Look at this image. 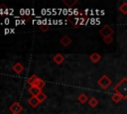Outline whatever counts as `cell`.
Returning <instances> with one entry per match:
<instances>
[{
	"instance_id": "obj_4",
	"label": "cell",
	"mask_w": 127,
	"mask_h": 114,
	"mask_svg": "<svg viewBox=\"0 0 127 114\" xmlns=\"http://www.w3.org/2000/svg\"><path fill=\"white\" fill-rule=\"evenodd\" d=\"M9 110L11 111L12 114H20L22 111H23V106L19 103V102H13L10 107H9Z\"/></svg>"
},
{
	"instance_id": "obj_13",
	"label": "cell",
	"mask_w": 127,
	"mask_h": 114,
	"mask_svg": "<svg viewBox=\"0 0 127 114\" xmlns=\"http://www.w3.org/2000/svg\"><path fill=\"white\" fill-rule=\"evenodd\" d=\"M111 100H112L114 103H119V102H120L121 100H123V99H122L121 95H119L118 93L114 92V93L111 95Z\"/></svg>"
},
{
	"instance_id": "obj_10",
	"label": "cell",
	"mask_w": 127,
	"mask_h": 114,
	"mask_svg": "<svg viewBox=\"0 0 127 114\" xmlns=\"http://www.w3.org/2000/svg\"><path fill=\"white\" fill-rule=\"evenodd\" d=\"M28 103H29V105H30L31 107H33V108H36V107L40 104V102L38 101V99H37L35 96H31V97L28 99Z\"/></svg>"
},
{
	"instance_id": "obj_19",
	"label": "cell",
	"mask_w": 127,
	"mask_h": 114,
	"mask_svg": "<svg viewBox=\"0 0 127 114\" xmlns=\"http://www.w3.org/2000/svg\"><path fill=\"white\" fill-rule=\"evenodd\" d=\"M7 12H8L7 6H6L5 4H1V5H0V16L7 14Z\"/></svg>"
},
{
	"instance_id": "obj_7",
	"label": "cell",
	"mask_w": 127,
	"mask_h": 114,
	"mask_svg": "<svg viewBox=\"0 0 127 114\" xmlns=\"http://www.w3.org/2000/svg\"><path fill=\"white\" fill-rule=\"evenodd\" d=\"M53 60L57 64H62L64 62V55H62V54L59 53V54H56L53 57Z\"/></svg>"
},
{
	"instance_id": "obj_17",
	"label": "cell",
	"mask_w": 127,
	"mask_h": 114,
	"mask_svg": "<svg viewBox=\"0 0 127 114\" xmlns=\"http://www.w3.org/2000/svg\"><path fill=\"white\" fill-rule=\"evenodd\" d=\"M98 100H97V98H95V97H91V98H89V100H88V105L90 106V107H92V108H94V107H96L97 105H98Z\"/></svg>"
},
{
	"instance_id": "obj_18",
	"label": "cell",
	"mask_w": 127,
	"mask_h": 114,
	"mask_svg": "<svg viewBox=\"0 0 127 114\" xmlns=\"http://www.w3.org/2000/svg\"><path fill=\"white\" fill-rule=\"evenodd\" d=\"M36 98L38 99V101H39L40 103H42V102H44V101L47 99V95H46V94H45V93L42 91V92H41L39 95H37V96H36Z\"/></svg>"
},
{
	"instance_id": "obj_16",
	"label": "cell",
	"mask_w": 127,
	"mask_h": 114,
	"mask_svg": "<svg viewBox=\"0 0 127 114\" xmlns=\"http://www.w3.org/2000/svg\"><path fill=\"white\" fill-rule=\"evenodd\" d=\"M119 11H120V13L121 14H123V15H127V2H123V3H121V5L119 6Z\"/></svg>"
},
{
	"instance_id": "obj_20",
	"label": "cell",
	"mask_w": 127,
	"mask_h": 114,
	"mask_svg": "<svg viewBox=\"0 0 127 114\" xmlns=\"http://www.w3.org/2000/svg\"><path fill=\"white\" fill-rule=\"evenodd\" d=\"M40 30H41V32L46 33V32H48L50 30V26L48 24H43V25L40 26Z\"/></svg>"
},
{
	"instance_id": "obj_14",
	"label": "cell",
	"mask_w": 127,
	"mask_h": 114,
	"mask_svg": "<svg viewBox=\"0 0 127 114\" xmlns=\"http://www.w3.org/2000/svg\"><path fill=\"white\" fill-rule=\"evenodd\" d=\"M63 3L67 8H71L73 5H75L77 3V0H63Z\"/></svg>"
},
{
	"instance_id": "obj_11",
	"label": "cell",
	"mask_w": 127,
	"mask_h": 114,
	"mask_svg": "<svg viewBox=\"0 0 127 114\" xmlns=\"http://www.w3.org/2000/svg\"><path fill=\"white\" fill-rule=\"evenodd\" d=\"M77 100H78L79 103L84 104V103L88 102L89 99H88V97H87V95H86L85 93H80V94L78 95V97H77Z\"/></svg>"
},
{
	"instance_id": "obj_15",
	"label": "cell",
	"mask_w": 127,
	"mask_h": 114,
	"mask_svg": "<svg viewBox=\"0 0 127 114\" xmlns=\"http://www.w3.org/2000/svg\"><path fill=\"white\" fill-rule=\"evenodd\" d=\"M37 79H38V76H37L36 74H32V75L27 79V83H28L30 86H33V85L35 84V82H36Z\"/></svg>"
},
{
	"instance_id": "obj_5",
	"label": "cell",
	"mask_w": 127,
	"mask_h": 114,
	"mask_svg": "<svg viewBox=\"0 0 127 114\" xmlns=\"http://www.w3.org/2000/svg\"><path fill=\"white\" fill-rule=\"evenodd\" d=\"M13 71L16 73V74H21L23 71H24V65L21 63V62H16L13 67H12Z\"/></svg>"
},
{
	"instance_id": "obj_21",
	"label": "cell",
	"mask_w": 127,
	"mask_h": 114,
	"mask_svg": "<svg viewBox=\"0 0 127 114\" xmlns=\"http://www.w3.org/2000/svg\"><path fill=\"white\" fill-rule=\"evenodd\" d=\"M103 42H104L106 45H110V44L113 42V37H112V36L105 37V38H103Z\"/></svg>"
},
{
	"instance_id": "obj_2",
	"label": "cell",
	"mask_w": 127,
	"mask_h": 114,
	"mask_svg": "<svg viewBox=\"0 0 127 114\" xmlns=\"http://www.w3.org/2000/svg\"><path fill=\"white\" fill-rule=\"evenodd\" d=\"M97 84L99 85L100 88H102V89H107V88L112 84V79H111L109 76H107L106 74H103V75H101V77L97 80Z\"/></svg>"
},
{
	"instance_id": "obj_6",
	"label": "cell",
	"mask_w": 127,
	"mask_h": 114,
	"mask_svg": "<svg viewBox=\"0 0 127 114\" xmlns=\"http://www.w3.org/2000/svg\"><path fill=\"white\" fill-rule=\"evenodd\" d=\"M60 43H61V45L64 46V47H68V46L71 44V39H70L67 35H64V36L61 38Z\"/></svg>"
},
{
	"instance_id": "obj_1",
	"label": "cell",
	"mask_w": 127,
	"mask_h": 114,
	"mask_svg": "<svg viewBox=\"0 0 127 114\" xmlns=\"http://www.w3.org/2000/svg\"><path fill=\"white\" fill-rule=\"evenodd\" d=\"M113 91L121 95L123 100L127 99V77H122L113 87Z\"/></svg>"
},
{
	"instance_id": "obj_12",
	"label": "cell",
	"mask_w": 127,
	"mask_h": 114,
	"mask_svg": "<svg viewBox=\"0 0 127 114\" xmlns=\"http://www.w3.org/2000/svg\"><path fill=\"white\" fill-rule=\"evenodd\" d=\"M46 85V82H45V80H43L42 78H40V77H38V79L36 80V82H35V84L33 85V86H36V87H38V88H43L44 86Z\"/></svg>"
},
{
	"instance_id": "obj_8",
	"label": "cell",
	"mask_w": 127,
	"mask_h": 114,
	"mask_svg": "<svg viewBox=\"0 0 127 114\" xmlns=\"http://www.w3.org/2000/svg\"><path fill=\"white\" fill-rule=\"evenodd\" d=\"M28 92L32 95V96H37V95H39L41 92H42V89L41 88H38V87H36V86H30L29 88H28Z\"/></svg>"
},
{
	"instance_id": "obj_3",
	"label": "cell",
	"mask_w": 127,
	"mask_h": 114,
	"mask_svg": "<svg viewBox=\"0 0 127 114\" xmlns=\"http://www.w3.org/2000/svg\"><path fill=\"white\" fill-rule=\"evenodd\" d=\"M113 34H114V30L111 28L110 25H104V26L99 30V35H100L102 38L112 36Z\"/></svg>"
},
{
	"instance_id": "obj_9",
	"label": "cell",
	"mask_w": 127,
	"mask_h": 114,
	"mask_svg": "<svg viewBox=\"0 0 127 114\" xmlns=\"http://www.w3.org/2000/svg\"><path fill=\"white\" fill-rule=\"evenodd\" d=\"M89 59H90L93 63H97V62L101 59V56H100L98 53H92V54L89 56Z\"/></svg>"
}]
</instances>
